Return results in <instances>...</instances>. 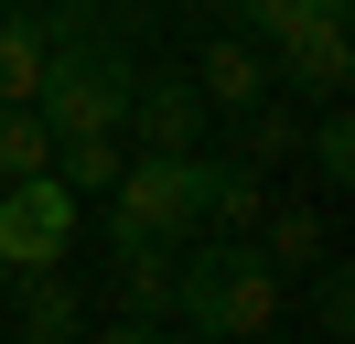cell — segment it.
Segmentation results:
<instances>
[{"mask_svg": "<svg viewBox=\"0 0 355 344\" xmlns=\"http://www.w3.org/2000/svg\"><path fill=\"white\" fill-rule=\"evenodd\" d=\"M119 322H173V248L119 258Z\"/></svg>", "mask_w": 355, "mask_h": 344, "instance_id": "cell-8", "label": "cell"}, {"mask_svg": "<svg viewBox=\"0 0 355 344\" xmlns=\"http://www.w3.org/2000/svg\"><path fill=\"white\" fill-rule=\"evenodd\" d=\"M259 258L269 269H323V215L312 205H269L259 215Z\"/></svg>", "mask_w": 355, "mask_h": 344, "instance_id": "cell-11", "label": "cell"}, {"mask_svg": "<svg viewBox=\"0 0 355 344\" xmlns=\"http://www.w3.org/2000/svg\"><path fill=\"white\" fill-rule=\"evenodd\" d=\"M237 162H259V172H269V162H291V108H269V97H259V108H237Z\"/></svg>", "mask_w": 355, "mask_h": 344, "instance_id": "cell-15", "label": "cell"}, {"mask_svg": "<svg viewBox=\"0 0 355 344\" xmlns=\"http://www.w3.org/2000/svg\"><path fill=\"white\" fill-rule=\"evenodd\" d=\"M312 172H323V183H355V119H345V97H323V129H312Z\"/></svg>", "mask_w": 355, "mask_h": 344, "instance_id": "cell-16", "label": "cell"}, {"mask_svg": "<svg viewBox=\"0 0 355 344\" xmlns=\"http://www.w3.org/2000/svg\"><path fill=\"white\" fill-rule=\"evenodd\" d=\"M259 215H269V172L259 162H237V150L205 162V226H216V237H248Z\"/></svg>", "mask_w": 355, "mask_h": 344, "instance_id": "cell-7", "label": "cell"}, {"mask_svg": "<svg viewBox=\"0 0 355 344\" xmlns=\"http://www.w3.org/2000/svg\"><path fill=\"white\" fill-rule=\"evenodd\" d=\"M183 237H205V162L194 150H130L108 183V258L183 248Z\"/></svg>", "mask_w": 355, "mask_h": 344, "instance_id": "cell-2", "label": "cell"}, {"mask_svg": "<svg viewBox=\"0 0 355 344\" xmlns=\"http://www.w3.org/2000/svg\"><path fill=\"white\" fill-rule=\"evenodd\" d=\"M173 11H226V0H173Z\"/></svg>", "mask_w": 355, "mask_h": 344, "instance_id": "cell-19", "label": "cell"}, {"mask_svg": "<svg viewBox=\"0 0 355 344\" xmlns=\"http://www.w3.org/2000/svg\"><path fill=\"white\" fill-rule=\"evenodd\" d=\"M312 322H323V344H345V334H355V280H345V269L312 280Z\"/></svg>", "mask_w": 355, "mask_h": 344, "instance_id": "cell-17", "label": "cell"}, {"mask_svg": "<svg viewBox=\"0 0 355 344\" xmlns=\"http://www.w3.org/2000/svg\"><path fill=\"white\" fill-rule=\"evenodd\" d=\"M345 86H355V33H345V11L269 54V97H345Z\"/></svg>", "mask_w": 355, "mask_h": 344, "instance_id": "cell-4", "label": "cell"}, {"mask_svg": "<svg viewBox=\"0 0 355 344\" xmlns=\"http://www.w3.org/2000/svg\"><path fill=\"white\" fill-rule=\"evenodd\" d=\"M194 97H205V119L259 108V97H269V54H259L248 33H205V54H194Z\"/></svg>", "mask_w": 355, "mask_h": 344, "instance_id": "cell-5", "label": "cell"}, {"mask_svg": "<svg viewBox=\"0 0 355 344\" xmlns=\"http://www.w3.org/2000/svg\"><path fill=\"white\" fill-rule=\"evenodd\" d=\"M97 344H173V334H162V322H108Z\"/></svg>", "mask_w": 355, "mask_h": 344, "instance_id": "cell-18", "label": "cell"}, {"mask_svg": "<svg viewBox=\"0 0 355 344\" xmlns=\"http://www.w3.org/2000/svg\"><path fill=\"white\" fill-rule=\"evenodd\" d=\"M173 322L194 344H259L280 322V269L248 237H205L194 258L173 248Z\"/></svg>", "mask_w": 355, "mask_h": 344, "instance_id": "cell-1", "label": "cell"}, {"mask_svg": "<svg viewBox=\"0 0 355 344\" xmlns=\"http://www.w3.org/2000/svg\"><path fill=\"white\" fill-rule=\"evenodd\" d=\"M65 248H76V194L54 172L0 183V269H65Z\"/></svg>", "mask_w": 355, "mask_h": 344, "instance_id": "cell-3", "label": "cell"}, {"mask_svg": "<svg viewBox=\"0 0 355 344\" xmlns=\"http://www.w3.org/2000/svg\"><path fill=\"white\" fill-rule=\"evenodd\" d=\"M54 183H65V194H108L119 183V140H54Z\"/></svg>", "mask_w": 355, "mask_h": 344, "instance_id": "cell-14", "label": "cell"}, {"mask_svg": "<svg viewBox=\"0 0 355 344\" xmlns=\"http://www.w3.org/2000/svg\"><path fill=\"white\" fill-rule=\"evenodd\" d=\"M44 76V11H0V97H33Z\"/></svg>", "mask_w": 355, "mask_h": 344, "instance_id": "cell-13", "label": "cell"}, {"mask_svg": "<svg viewBox=\"0 0 355 344\" xmlns=\"http://www.w3.org/2000/svg\"><path fill=\"white\" fill-rule=\"evenodd\" d=\"M54 172V129L33 119V97H0V183H33Z\"/></svg>", "mask_w": 355, "mask_h": 344, "instance_id": "cell-9", "label": "cell"}, {"mask_svg": "<svg viewBox=\"0 0 355 344\" xmlns=\"http://www.w3.org/2000/svg\"><path fill=\"white\" fill-rule=\"evenodd\" d=\"M226 11L248 22V43H259V54H280V43H302L312 22H334L345 0H226Z\"/></svg>", "mask_w": 355, "mask_h": 344, "instance_id": "cell-10", "label": "cell"}, {"mask_svg": "<svg viewBox=\"0 0 355 344\" xmlns=\"http://www.w3.org/2000/svg\"><path fill=\"white\" fill-rule=\"evenodd\" d=\"M130 129H140V150H194V140H205L194 76H140V86H130Z\"/></svg>", "mask_w": 355, "mask_h": 344, "instance_id": "cell-6", "label": "cell"}, {"mask_svg": "<svg viewBox=\"0 0 355 344\" xmlns=\"http://www.w3.org/2000/svg\"><path fill=\"white\" fill-rule=\"evenodd\" d=\"M76 322H87V312H76L65 280H54V269H22V344H76Z\"/></svg>", "mask_w": 355, "mask_h": 344, "instance_id": "cell-12", "label": "cell"}]
</instances>
